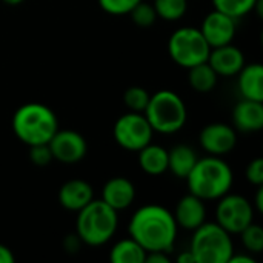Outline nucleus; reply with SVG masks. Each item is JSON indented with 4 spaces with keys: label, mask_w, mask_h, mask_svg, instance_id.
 Listing matches in <instances>:
<instances>
[{
    "label": "nucleus",
    "mask_w": 263,
    "mask_h": 263,
    "mask_svg": "<svg viewBox=\"0 0 263 263\" xmlns=\"http://www.w3.org/2000/svg\"><path fill=\"white\" fill-rule=\"evenodd\" d=\"M131 18L133 22L140 26V28H148V26H153L157 20V14H156V9L153 6V3H148V2H143L140 0L131 11Z\"/></svg>",
    "instance_id": "bb28decb"
},
{
    "label": "nucleus",
    "mask_w": 263,
    "mask_h": 263,
    "mask_svg": "<svg viewBox=\"0 0 263 263\" xmlns=\"http://www.w3.org/2000/svg\"><path fill=\"white\" fill-rule=\"evenodd\" d=\"M239 91L242 99L263 102V66L262 63H250L243 65V68L237 72Z\"/></svg>",
    "instance_id": "a211bd4d"
},
{
    "label": "nucleus",
    "mask_w": 263,
    "mask_h": 263,
    "mask_svg": "<svg viewBox=\"0 0 263 263\" xmlns=\"http://www.w3.org/2000/svg\"><path fill=\"white\" fill-rule=\"evenodd\" d=\"M256 260H254V257L251 256V254H239V256H231L230 257V260H228V263H254Z\"/></svg>",
    "instance_id": "473e14b6"
},
{
    "label": "nucleus",
    "mask_w": 263,
    "mask_h": 263,
    "mask_svg": "<svg viewBox=\"0 0 263 263\" xmlns=\"http://www.w3.org/2000/svg\"><path fill=\"white\" fill-rule=\"evenodd\" d=\"M171 259L168 256V253L163 251H153V253H146L145 263H170Z\"/></svg>",
    "instance_id": "7c9ffc66"
},
{
    "label": "nucleus",
    "mask_w": 263,
    "mask_h": 263,
    "mask_svg": "<svg viewBox=\"0 0 263 263\" xmlns=\"http://www.w3.org/2000/svg\"><path fill=\"white\" fill-rule=\"evenodd\" d=\"M52 159L57 162L72 165L80 162L88 151L86 140L82 134L72 129H57V133L52 136V139L48 142Z\"/></svg>",
    "instance_id": "9d476101"
},
{
    "label": "nucleus",
    "mask_w": 263,
    "mask_h": 263,
    "mask_svg": "<svg viewBox=\"0 0 263 263\" xmlns=\"http://www.w3.org/2000/svg\"><path fill=\"white\" fill-rule=\"evenodd\" d=\"M99 6L111 15H125L140 2V0H97Z\"/></svg>",
    "instance_id": "cd10ccee"
},
{
    "label": "nucleus",
    "mask_w": 263,
    "mask_h": 263,
    "mask_svg": "<svg viewBox=\"0 0 263 263\" xmlns=\"http://www.w3.org/2000/svg\"><path fill=\"white\" fill-rule=\"evenodd\" d=\"M139 153V165L149 176H160L168 171V151L154 143H148Z\"/></svg>",
    "instance_id": "6ab92c4d"
},
{
    "label": "nucleus",
    "mask_w": 263,
    "mask_h": 263,
    "mask_svg": "<svg viewBox=\"0 0 263 263\" xmlns=\"http://www.w3.org/2000/svg\"><path fill=\"white\" fill-rule=\"evenodd\" d=\"M119 227V214L102 199L91 200L77 211L76 233L82 243L89 247H102L108 243Z\"/></svg>",
    "instance_id": "20e7f679"
},
{
    "label": "nucleus",
    "mask_w": 263,
    "mask_h": 263,
    "mask_svg": "<svg viewBox=\"0 0 263 263\" xmlns=\"http://www.w3.org/2000/svg\"><path fill=\"white\" fill-rule=\"evenodd\" d=\"M2 2L6 3V5H9V6H17V5L23 3L25 0H2Z\"/></svg>",
    "instance_id": "c9c22d12"
},
{
    "label": "nucleus",
    "mask_w": 263,
    "mask_h": 263,
    "mask_svg": "<svg viewBox=\"0 0 263 263\" xmlns=\"http://www.w3.org/2000/svg\"><path fill=\"white\" fill-rule=\"evenodd\" d=\"M242 243L250 254H260L263 251V230L257 223H250L242 233Z\"/></svg>",
    "instance_id": "393cba45"
},
{
    "label": "nucleus",
    "mask_w": 263,
    "mask_h": 263,
    "mask_svg": "<svg viewBox=\"0 0 263 263\" xmlns=\"http://www.w3.org/2000/svg\"><path fill=\"white\" fill-rule=\"evenodd\" d=\"M245 176L247 180L256 186H262L263 185V159L257 157L254 160H251L245 170Z\"/></svg>",
    "instance_id": "c756f323"
},
{
    "label": "nucleus",
    "mask_w": 263,
    "mask_h": 263,
    "mask_svg": "<svg viewBox=\"0 0 263 263\" xmlns=\"http://www.w3.org/2000/svg\"><path fill=\"white\" fill-rule=\"evenodd\" d=\"M200 146L210 154L222 157L231 153L237 143V133L234 126H230L222 122L206 125L199 136Z\"/></svg>",
    "instance_id": "9b49d317"
},
{
    "label": "nucleus",
    "mask_w": 263,
    "mask_h": 263,
    "mask_svg": "<svg viewBox=\"0 0 263 263\" xmlns=\"http://www.w3.org/2000/svg\"><path fill=\"white\" fill-rule=\"evenodd\" d=\"M143 114L153 131L160 134L179 133L188 119L185 102L177 92L171 89H160L149 96V102Z\"/></svg>",
    "instance_id": "39448f33"
},
{
    "label": "nucleus",
    "mask_w": 263,
    "mask_h": 263,
    "mask_svg": "<svg viewBox=\"0 0 263 263\" xmlns=\"http://www.w3.org/2000/svg\"><path fill=\"white\" fill-rule=\"evenodd\" d=\"M29 160L35 166H46L52 160V154L48 143H39L29 146Z\"/></svg>",
    "instance_id": "c85d7f7f"
},
{
    "label": "nucleus",
    "mask_w": 263,
    "mask_h": 263,
    "mask_svg": "<svg viewBox=\"0 0 263 263\" xmlns=\"http://www.w3.org/2000/svg\"><path fill=\"white\" fill-rule=\"evenodd\" d=\"M234 129L240 133H259L263 128V103L242 99L233 109Z\"/></svg>",
    "instance_id": "2eb2a0df"
},
{
    "label": "nucleus",
    "mask_w": 263,
    "mask_h": 263,
    "mask_svg": "<svg viewBox=\"0 0 263 263\" xmlns=\"http://www.w3.org/2000/svg\"><path fill=\"white\" fill-rule=\"evenodd\" d=\"M211 46L205 40L199 28L182 26L174 31L168 40V54L174 63L182 68H191L194 65L208 60Z\"/></svg>",
    "instance_id": "0eeeda50"
},
{
    "label": "nucleus",
    "mask_w": 263,
    "mask_h": 263,
    "mask_svg": "<svg viewBox=\"0 0 263 263\" xmlns=\"http://www.w3.org/2000/svg\"><path fill=\"white\" fill-rule=\"evenodd\" d=\"M256 210L254 211H257V213H262L263 211V188L262 186H259V190H257V194H256Z\"/></svg>",
    "instance_id": "f704fd0d"
},
{
    "label": "nucleus",
    "mask_w": 263,
    "mask_h": 263,
    "mask_svg": "<svg viewBox=\"0 0 263 263\" xmlns=\"http://www.w3.org/2000/svg\"><path fill=\"white\" fill-rule=\"evenodd\" d=\"M216 222L230 234H240L254 222V206L247 197L227 193L219 199Z\"/></svg>",
    "instance_id": "1a4fd4ad"
},
{
    "label": "nucleus",
    "mask_w": 263,
    "mask_h": 263,
    "mask_svg": "<svg viewBox=\"0 0 263 263\" xmlns=\"http://www.w3.org/2000/svg\"><path fill=\"white\" fill-rule=\"evenodd\" d=\"M219 76L208 65V62L194 65L188 68V82L191 88L197 92H210L216 88Z\"/></svg>",
    "instance_id": "4be33fe9"
},
{
    "label": "nucleus",
    "mask_w": 263,
    "mask_h": 263,
    "mask_svg": "<svg viewBox=\"0 0 263 263\" xmlns=\"http://www.w3.org/2000/svg\"><path fill=\"white\" fill-rule=\"evenodd\" d=\"M236 22L237 20L230 17L228 14L214 9L210 14H206L199 29L203 34L208 45L211 48H216V46L233 43L236 37V31H237Z\"/></svg>",
    "instance_id": "f8f14e48"
},
{
    "label": "nucleus",
    "mask_w": 263,
    "mask_h": 263,
    "mask_svg": "<svg viewBox=\"0 0 263 263\" xmlns=\"http://www.w3.org/2000/svg\"><path fill=\"white\" fill-rule=\"evenodd\" d=\"M190 251L196 263H228L234 254L231 234L217 222H203L194 230Z\"/></svg>",
    "instance_id": "423d86ee"
},
{
    "label": "nucleus",
    "mask_w": 263,
    "mask_h": 263,
    "mask_svg": "<svg viewBox=\"0 0 263 263\" xmlns=\"http://www.w3.org/2000/svg\"><path fill=\"white\" fill-rule=\"evenodd\" d=\"M231 166L217 156H206L197 159L196 165L186 176L188 190L202 200H219L230 193L233 186Z\"/></svg>",
    "instance_id": "f03ea898"
},
{
    "label": "nucleus",
    "mask_w": 263,
    "mask_h": 263,
    "mask_svg": "<svg viewBox=\"0 0 263 263\" xmlns=\"http://www.w3.org/2000/svg\"><path fill=\"white\" fill-rule=\"evenodd\" d=\"M134 199H136V188L133 182L128 180L126 177H120V176L112 177L105 183L102 190V200L117 213L131 206Z\"/></svg>",
    "instance_id": "dca6fc26"
},
{
    "label": "nucleus",
    "mask_w": 263,
    "mask_h": 263,
    "mask_svg": "<svg viewBox=\"0 0 263 263\" xmlns=\"http://www.w3.org/2000/svg\"><path fill=\"white\" fill-rule=\"evenodd\" d=\"M149 96L151 94L145 88L131 86L123 92V103L133 112H143L149 102Z\"/></svg>",
    "instance_id": "a878e982"
},
{
    "label": "nucleus",
    "mask_w": 263,
    "mask_h": 263,
    "mask_svg": "<svg viewBox=\"0 0 263 263\" xmlns=\"http://www.w3.org/2000/svg\"><path fill=\"white\" fill-rule=\"evenodd\" d=\"M173 216L176 219L177 227L186 231H194L203 222H206L205 200L190 193L177 202L176 211L173 213Z\"/></svg>",
    "instance_id": "4468645a"
},
{
    "label": "nucleus",
    "mask_w": 263,
    "mask_h": 263,
    "mask_svg": "<svg viewBox=\"0 0 263 263\" xmlns=\"http://www.w3.org/2000/svg\"><path fill=\"white\" fill-rule=\"evenodd\" d=\"M206 62L216 71L217 76L233 77L237 76V72L243 68L245 55L242 49H239L233 43H228V45L211 48Z\"/></svg>",
    "instance_id": "ddd939ff"
},
{
    "label": "nucleus",
    "mask_w": 263,
    "mask_h": 263,
    "mask_svg": "<svg viewBox=\"0 0 263 263\" xmlns=\"http://www.w3.org/2000/svg\"><path fill=\"white\" fill-rule=\"evenodd\" d=\"M259 0H213L214 9L228 14L233 18H240L254 11Z\"/></svg>",
    "instance_id": "b1692460"
},
{
    "label": "nucleus",
    "mask_w": 263,
    "mask_h": 263,
    "mask_svg": "<svg viewBox=\"0 0 263 263\" xmlns=\"http://www.w3.org/2000/svg\"><path fill=\"white\" fill-rule=\"evenodd\" d=\"M177 223L170 210L160 205H143L131 217L128 231L146 253H171L177 237Z\"/></svg>",
    "instance_id": "f257e3e1"
},
{
    "label": "nucleus",
    "mask_w": 263,
    "mask_h": 263,
    "mask_svg": "<svg viewBox=\"0 0 263 263\" xmlns=\"http://www.w3.org/2000/svg\"><path fill=\"white\" fill-rule=\"evenodd\" d=\"M146 251L133 239H122L114 243L109 251V260L112 263H145Z\"/></svg>",
    "instance_id": "412c9836"
},
{
    "label": "nucleus",
    "mask_w": 263,
    "mask_h": 263,
    "mask_svg": "<svg viewBox=\"0 0 263 263\" xmlns=\"http://www.w3.org/2000/svg\"><path fill=\"white\" fill-rule=\"evenodd\" d=\"M157 18L166 22L180 20L188 11V0H154L153 3Z\"/></svg>",
    "instance_id": "5701e85b"
},
{
    "label": "nucleus",
    "mask_w": 263,
    "mask_h": 263,
    "mask_svg": "<svg viewBox=\"0 0 263 263\" xmlns=\"http://www.w3.org/2000/svg\"><path fill=\"white\" fill-rule=\"evenodd\" d=\"M59 129L55 112L39 102H29L17 108L12 116V131L25 145L48 143Z\"/></svg>",
    "instance_id": "7ed1b4c3"
},
{
    "label": "nucleus",
    "mask_w": 263,
    "mask_h": 263,
    "mask_svg": "<svg viewBox=\"0 0 263 263\" xmlns=\"http://www.w3.org/2000/svg\"><path fill=\"white\" fill-rule=\"evenodd\" d=\"M14 260H15V257H14L12 251L8 247L0 243V263H12Z\"/></svg>",
    "instance_id": "2f4dec72"
},
{
    "label": "nucleus",
    "mask_w": 263,
    "mask_h": 263,
    "mask_svg": "<svg viewBox=\"0 0 263 263\" xmlns=\"http://www.w3.org/2000/svg\"><path fill=\"white\" fill-rule=\"evenodd\" d=\"M114 140L126 151L137 153L153 140V128L143 112H126L114 123Z\"/></svg>",
    "instance_id": "6e6552de"
},
{
    "label": "nucleus",
    "mask_w": 263,
    "mask_h": 263,
    "mask_svg": "<svg viewBox=\"0 0 263 263\" xmlns=\"http://www.w3.org/2000/svg\"><path fill=\"white\" fill-rule=\"evenodd\" d=\"M177 262L179 263H196V260H194V256H193V253L188 250V251H183V253H180V254L177 256Z\"/></svg>",
    "instance_id": "72a5a7b5"
},
{
    "label": "nucleus",
    "mask_w": 263,
    "mask_h": 263,
    "mask_svg": "<svg viewBox=\"0 0 263 263\" xmlns=\"http://www.w3.org/2000/svg\"><path fill=\"white\" fill-rule=\"evenodd\" d=\"M94 199L92 186L82 179L65 182L59 190V202L68 211H80Z\"/></svg>",
    "instance_id": "f3484780"
},
{
    "label": "nucleus",
    "mask_w": 263,
    "mask_h": 263,
    "mask_svg": "<svg viewBox=\"0 0 263 263\" xmlns=\"http://www.w3.org/2000/svg\"><path fill=\"white\" fill-rule=\"evenodd\" d=\"M196 162L197 154L188 145H176L168 151V170L179 179H186Z\"/></svg>",
    "instance_id": "aec40b11"
}]
</instances>
